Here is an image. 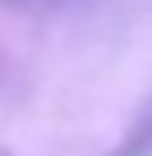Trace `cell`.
<instances>
[{
  "label": "cell",
  "instance_id": "cell-1",
  "mask_svg": "<svg viewBox=\"0 0 152 156\" xmlns=\"http://www.w3.org/2000/svg\"><path fill=\"white\" fill-rule=\"evenodd\" d=\"M109 156H152V100L130 117V126L122 130V139L109 147Z\"/></svg>",
  "mask_w": 152,
  "mask_h": 156
}]
</instances>
